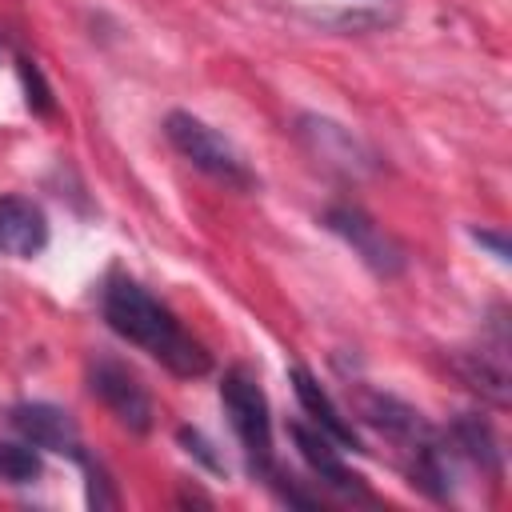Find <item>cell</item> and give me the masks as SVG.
<instances>
[{
	"label": "cell",
	"instance_id": "6da1fadb",
	"mask_svg": "<svg viewBox=\"0 0 512 512\" xmlns=\"http://www.w3.org/2000/svg\"><path fill=\"white\" fill-rule=\"evenodd\" d=\"M100 312L116 336L148 352L156 364H164L172 376H204L212 368L208 348L180 328V320L136 280H112L100 296Z\"/></svg>",
	"mask_w": 512,
	"mask_h": 512
},
{
	"label": "cell",
	"instance_id": "7a4b0ae2",
	"mask_svg": "<svg viewBox=\"0 0 512 512\" xmlns=\"http://www.w3.org/2000/svg\"><path fill=\"white\" fill-rule=\"evenodd\" d=\"M220 404L228 412V424H232L236 440L244 444V456H248L252 472L256 476L276 472V464H272V412H268V396L256 384V376L244 372V368L224 372Z\"/></svg>",
	"mask_w": 512,
	"mask_h": 512
},
{
	"label": "cell",
	"instance_id": "3957f363",
	"mask_svg": "<svg viewBox=\"0 0 512 512\" xmlns=\"http://www.w3.org/2000/svg\"><path fill=\"white\" fill-rule=\"evenodd\" d=\"M164 136H168V144L188 160V164H196L200 172H208V176H216V180H224V184H232V188H252L256 184V176L248 172V164H244V156L232 148V140H224L212 124H204L200 116H192V112H168L164 116Z\"/></svg>",
	"mask_w": 512,
	"mask_h": 512
},
{
	"label": "cell",
	"instance_id": "277c9868",
	"mask_svg": "<svg viewBox=\"0 0 512 512\" xmlns=\"http://www.w3.org/2000/svg\"><path fill=\"white\" fill-rule=\"evenodd\" d=\"M324 224H328L372 272L396 276V272L404 268V248H400L368 212H360V208H352V204H332V208L324 212Z\"/></svg>",
	"mask_w": 512,
	"mask_h": 512
},
{
	"label": "cell",
	"instance_id": "5b68a950",
	"mask_svg": "<svg viewBox=\"0 0 512 512\" xmlns=\"http://www.w3.org/2000/svg\"><path fill=\"white\" fill-rule=\"evenodd\" d=\"M88 388L100 396V404L132 432H148L152 428V400L144 392V384L116 360H96L88 368Z\"/></svg>",
	"mask_w": 512,
	"mask_h": 512
},
{
	"label": "cell",
	"instance_id": "8992f818",
	"mask_svg": "<svg viewBox=\"0 0 512 512\" xmlns=\"http://www.w3.org/2000/svg\"><path fill=\"white\" fill-rule=\"evenodd\" d=\"M8 424H12V428L24 436V444H32V448L84 460V452H80V448H84V444H80V428H76V420H72L64 408H56V404H44V400L12 404Z\"/></svg>",
	"mask_w": 512,
	"mask_h": 512
},
{
	"label": "cell",
	"instance_id": "52a82bcc",
	"mask_svg": "<svg viewBox=\"0 0 512 512\" xmlns=\"http://www.w3.org/2000/svg\"><path fill=\"white\" fill-rule=\"evenodd\" d=\"M288 436H292V444H296V452L308 460V468L328 484V488H336V492H344V496H356V500H368V488H364V480L340 460V444H332L316 424L308 428V424H288Z\"/></svg>",
	"mask_w": 512,
	"mask_h": 512
},
{
	"label": "cell",
	"instance_id": "ba28073f",
	"mask_svg": "<svg viewBox=\"0 0 512 512\" xmlns=\"http://www.w3.org/2000/svg\"><path fill=\"white\" fill-rule=\"evenodd\" d=\"M48 244V216L28 196H0V256L32 260Z\"/></svg>",
	"mask_w": 512,
	"mask_h": 512
},
{
	"label": "cell",
	"instance_id": "9c48e42d",
	"mask_svg": "<svg viewBox=\"0 0 512 512\" xmlns=\"http://www.w3.org/2000/svg\"><path fill=\"white\" fill-rule=\"evenodd\" d=\"M456 372L464 376V384L472 392H480L484 400L504 408L508 404V336H504V324H496L492 344H480L476 352H464L456 360Z\"/></svg>",
	"mask_w": 512,
	"mask_h": 512
},
{
	"label": "cell",
	"instance_id": "30bf717a",
	"mask_svg": "<svg viewBox=\"0 0 512 512\" xmlns=\"http://www.w3.org/2000/svg\"><path fill=\"white\" fill-rule=\"evenodd\" d=\"M288 376H292L296 400H300V408L312 416V424H316L332 444H340V452H356V448H360V436H356V428L348 424V416L336 408V400L324 392V384H320L308 368H300V364H296Z\"/></svg>",
	"mask_w": 512,
	"mask_h": 512
},
{
	"label": "cell",
	"instance_id": "8fae6325",
	"mask_svg": "<svg viewBox=\"0 0 512 512\" xmlns=\"http://www.w3.org/2000/svg\"><path fill=\"white\" fill-rule=\"evenodd\" d=\"M300 140L312 148V156H320L324 164H332V168H344V172H352V168H360L364 160V148H360V140L348 132V128H340V124H332V120H320V116H300Z\"/></svg>",
	"mask_w": 512,
	"mask_h": 512
},
{
	"label": "cell",
	"instance_id": "7c38bea8",
	"mask_svg": "<svg viewBox=\"0 0 512 512\" xmlns=\"http://www.w3.org/2000/svg\"><path fill=\"white\" fill-rule=\"evenodd\" d=\"M448 436H452V444H456L460 456H468L472 464H480V468H488V472H500V444H496L488 420L464 412V416L448 428Z\"/></svg>",
	"mask_w": 512,
	"mask_h": 512
},
{
	"label": "cell",
	"instance_id": "4fadbf2b",
	"mask_svg": "<svg viewBox=\"0 0 512 512\" xmlns=\"http://www.w3.org/2000/svg\"><path fill=\"white\" fill-rule=\"evenodd\" d=\"M40 456L32 444H0V480L8 484H32L40 480Z\"/></svg>",
	"mask_w": 512,
	"mask_h": 512
},
{
	"label": "cell",
	"instance_id": "5bb4252c",
	"mask_svg": "<svg viewBox=\"0 0 512 512\" xmlns=\"http://www.w3.org/2000/svg\"><path fill=\"white\" fill-rule=\"evenodd\" d=\"M20 80H24V92H28V108L48 116L52 112V92H48V84H44V76L32 60H20Z\"/></svg>",
	"mask_w": 512,
	"mask_h": 512
},
{
	"label": "cell",
	"instance_id": "9a60e30c",
	"mask_svg": "<svg viewBox=\"0 0 512 512\" xmlns=\"http://www.w3.org/2000/svg\"><path fill=\"white\" fill-rule=\"evenodd\" d=\"M472 236H476V244H484V248H492V256H496L500 264H508V240H504L500 232H484V228H476Z\"/></svg>",
	"mask_w": 512,
	"mask_h": 512
}]
</instances>
